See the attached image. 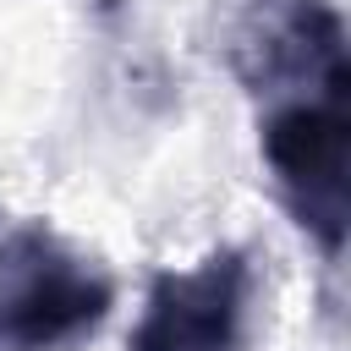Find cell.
I'll list each match as a JSON object with an SVG mask.
<instances>
[{
    "label": "cell",
    "mask_w": 351,
    "mask_h": 351,
    "mask_svg": "<svg viewBox=\"0 0 351 351\" xmlns=\"http://www.w3.org/2000/svg\"><path fill=\"white\" fill-rule=\"evenodd\" d=\"M115 307V280L44 219L0 208V351H77Z\"/></svg>",
    "instance_id": "cell-1"
},
{
    "label": "cell",
    "mask_w": 351,
    "mask_h": 351,
    "mask_svg": "<svg viewBox=\"0 0 351 351\" xmlns=\"http://www.w3.org/2000/svg\"><path fill=\"white\" fill-rule=\"evenodd\" d=\"M346 88H351V77L258 93L263 99V121H258L263 165L274 176L280 203L318 241L324 258H340L346 214H351L346 208V154H351Z\"/></svg>",
    "instance_id": "cell-2"
},
{
    "label": "cell",
    "mask_w": 351,
    "mask_h": 351,
    "mask_svg": "<svg viewBox=\"0 0 351 351\" xmlns=\"http://www.w3.org/2000/svg\"><path fill=\"white\" fill-rule=\"evenodd\" d=\"M252 307V263L241 247L208 252L197 269H159L126 351H241Z\"/></svg>",
    "instance_id": "cell-3"
}]
</instances>
